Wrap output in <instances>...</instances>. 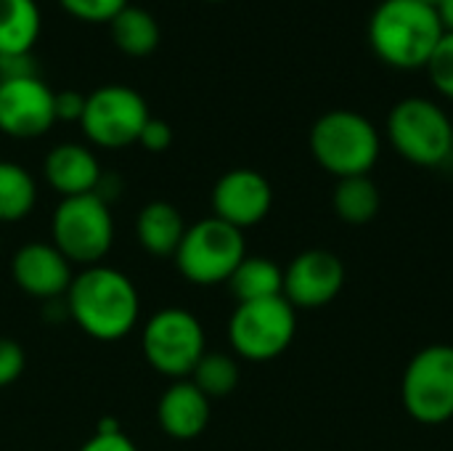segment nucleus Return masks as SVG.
<instances>
[{
	"instance_id": "nucleus-31",
	"label": "nucleus",
	"mask_w": 453,
	"mask_h": 451,
	"mask_svg": "<svg viewBox=\"0 0 453 451\" xmlns=\"http://www.w3.org/2000/svg\"><path fill=\"white\" fill-rule=\"evenodd\" d=\"M435 11H438V16H441L443 29H446V32H453V0H443Z\"/></svg>"
},
{
	"instance_id": "nucleus-22",
	"label": "nucleus",
	"mask_w": 453,
	"mask_h": 451,
	"mask_svg": "<svg viewBox=\"0 0 453 451\" xmlns=\"http://www.w3.org/2000/svg\"><path fill=\"white\" fill-rule=\"evenodd\" d=\"M37 205V183L32 173L11 159H0V226L24 221Z\"/></svg>"
},
{
	"instance_id": "nucleus-1",
	"label": "nucleus",
	"mask_w": 453,
	"mask_h": 451,
	"mask_svg": "<svg viewBox=\"0 0 453 451\" xmlns=\"http://www.w3.org/2000/svg\"><path fill=\"white\" fill-rule=\"evenodd\" d=\"M66 311L88 338L111 343L135 330L141 298L127 274L98 263L74 274L66 290Z\"/></svg>"
},
{
	"instance_id": "nucleus-33",
	"label": "nucleus",
	"mask_w": 453,
	"mask_h": 451,
	"mask_svg": "<svg viewBox=\"0 0 453 451\" xmlns=\"http://www.w3.org/2000/svg\"><path fill=\"white\" fill-rule=\"evenodd\" d=\"M210 3H223V0H210Z\"/></svg>"
},
{
	"instance_id": "nucleus-13",
	"label": "nucleus",
	"mask_w": 453,
	"mask_h": 451,
	"mask_svg": "<svg viewBox=\"0 0 453 451\" xmlns=\"http://www.w3.org/2000/svg\"><path fill=\"white\" fill-rule=\"evenodd\" d=\"M273 207L271 181L252 167H234L223 173L212 189V210L223 223L244 231L268 218Z\"/></svg>"
},
{
	"instance_id": "nucleus-26",
	"label": "nucleus",
	"mask_w": 453,
	"mask_h": 451,
	"mask_svg": "<svg viewBox=\"0 0 453 451\" xmlns=\"http://www.w3.org/2000/svg\"><path fill=\"white\" fill-rule=\"evenodd\" d=\"M27 367V354L13 338H0V388L13 385Z\"/></svg>"
},
{
	"instance_id": "nucleus-20",
	"label": "nucleus",
	"mask_w": 453,
	"mask_h": 451,
	"mask_svg": "<svg viewBox=\"0 0 453 451\" xmlns=\"http://www.w3.org/2000/svg\"><path fill=\"white\" fill-rule=\"evenodd\" d=\"M111 40L114 45L125 53V56H133V58H143L149 53L157 51L159 45V24L157 19L141 8V5H125L111 21Z\"/></svg>"
},
{
	"instance_id": "nucleus-21",
	"label": "nucleus",
	"mask_w": 453,
	"mask_h": 451,
	"mask_svg": "<svg viewBox=\"0 0 453 451\" xmlns=\"http://www.w3.org/2000/svg\"><path fill=\"white\" fill-rule=\"evenodd\" d=\"M332 207H334V213H337V218L342 223H350V226L372 223L380 215V207H382L380 186L369 175L342 178L334 186Z\"/></svg>"
},
{
	"instance_id": "nucleus-32",
	"label": "nucleus",
	"mask_w": 453,
	"mask_h": 451,
	"mask_svg": "<svg viewBox=\"0 0 453 451\" xmlns=\"http://www.w3.org/2000/svg\"><path fill=\"white\" fill-rule=\"evenodd\" d=\"M422 3H427V5H433V8H438V5H441L443 0H422Z\"/></svg>"
},
{
	"instance_id": "nucleus-4",
	"label": "nucleus",
	"mask_w": 453,
	"mask_h": 451,
	"mask_svg": "<svg viewBox=\"0 0 453 451\" xmlns=\"http://www.w3.org/2000/svg\"><path fill=\"white\" fill-rule=\"evenodd\" d=\"M114 218L101 194L66 197L50 218V245L77 266H98L114 247Z\"/></svg>"
},
{
	"instance_id": "nucleus-14",
	"label": "nucleus",
	"mask_w": 453,
	"mask_h": 451,
	"mask_svg": "<svg viewBox=\"0 0 453 451\" xmlns=\"http://www.w3.org/2000/svg\"><path fill=\"white\" fill-rule=\"evenodd\" d=\"M13 284L37 300H56L66 295L74 274L72 263L50 242H29L11 258Z\"/></svg>"
},
{
	"instance_id": "nucleus-24",
	"label": "nucleus",
	"mask_w": 453,
	"mask_h": 451,
	"mask_svg": "<svg viewBox=\"0 0 453 451\" xmlns=\"http://www.w3.org/2000/svg\"><path fill=\"white\" fill-rule=\"evenodd\" d=\"M425 69H427V77H430L433 88L443 98L453 101V32L443 35V40L433 51V56H430Z\"/></svg>"
},
{
	"instance_id": "nucleus-25",
	"label": "nucleus",
	"mask_w": 453,
	"mask_h": 451,
	"mask_svg": "<svg viewBox=\"0 0 453 451\" xmlns=\"http://www.w3.org/2000/svg\"><path fill=\"white\" fill-rule=\"evenodd\" d=\"M127 3L130 0H58L69 16L85 24H109Z\"/></svg>"
},
{
	"instance_id": "nucleus-28",
	"label": "nucleus",
	"mask_w": 453,
	"mask_h": 451,
	"mask_svg": "<svg viewBox=\"0 0 453 451\" xmlns=\"http://www.w3.org/2000/svg\"><path fill=\"white\" fill-rule=\"evenodd\" d=\"M138 144H141L146 152L159 154V152L170 149V144H173V128H170L165 120L149 117V122L143 125V130H141V136H138Z\"/></svg>"
},
{
	"instance_id": "nucleus-5",
	"label": "nucleus",
	"mask_w": 453,
	"mask_h": 451,
	"mask_svg": "<svg viewBox=\"0 0 453 451\" xmlns=\"http://www.w3.org/2000/svg\"><path fill=\"white\" fill-rule=\"evenodd\" d=\"M388 141L411 165L438 167L451 157L453 122L441 104L425 96L401 98L388 114Z\"/></svg>"
},
{
	"instance_id": "nucleus-15",
	"label": "nucleus",
	"mask_w": 453,
	"mask_h": 451,
	"mask_svg": "<svg viewBox=\"0 0 453 451\" xmlns=\"http://www.w3.org/2000/svg\"><path fill=\"white\" fill-rule=\"evenodd\" d=\"M42 175L48 186L66 197H80V194H93L98 191L104 181V170L96 159V154L85 144H58L48 152L42 162Z\"/></svg>"
},
{
	"instance_id": "nucleus-34",
	"label": "nucleus",
	"mask_w": 453,
	"mask_h": 451,
	"mask_svg": "<svg viewBox=\"0 0 453 451\" xmlns=\"http://www.w3.org/2000/svg\"><path fill=\"white\" fill-rule=\"evenodd\" d=\"M451 157H453V141H451Z\"/></svg>"
},
{
	"instance_id": "nucleus-12",
	"label": "nucleus",
	"mask_w": 453,
	"mask_h": 451,
	"mask_svg": "<svg viewBox=\"0 0 453 451\" xmlns=\"http://www.w3.org/2000/svg\"><path fill=\"white\" fill-rule=\"evenodd\" d=\"M345 287V266L329 250H305L284 268V298L297 308H324Z\"/></svg>"
},
{
	"instance_id": "nucleus-2",
	"label": "nucleus",
	"mask_w": 453,
	"mask_h": 451,
	"mask_svg": "<svg viewBox=\"0 0 453 451\" xmlns=\"http://www.w3.org/2000/svg\"><path fill=\"white\" fill-rule=\"evenodd\" d=\"M446 29L422 0H382L369 19V45L393 69H425Z\"/></svg>"
},
{
	"instance_id": "nucleus-11",
	"label": "nucleus",
	"mask_w": 453,
	"mask_h": 451,
	"mask_svg": "<svg viewBox=\"0 0 453 451\" xmlns=\"http://www.w3.org/2000/svg\"><path fill=\"white\" fill-rule=\"evenodd\" d=\"M56 125V93L37 74L0 80V133L32 141Z\"/></svg>"
},
{
	"instance_id": "nucleus-16",
	"label": "nucleus",
	"mask_w": 453,
	"mask_h": 451,
	"mask_svg": "<svg viewBox=\"0 0 453 451\" xmlns=\"http://www.w3.org/2000/svg\"><path fill=\"white\" fill-rule=\"evenodd\" d=\"M210 417V399L191 380H175L157 404V423L162 433L175 441L199 439L207 431Z\"/></svg>"
},
{
	"instance_id": "nucleus-7",
	"label": "nucleus",
	"mask_w": 453,
	"mask_h": 451,
	"mask_svg": "<svg viewBox=\"0 0 453 451\" xmlns=\"http://www.w3.org/2000/svg\"><path fill=\"white\" fill-rule=\"evenodd\" d=\"M401 404L419 425L453 420V346L433 343L409 359L401 380Z\"/></svg>"
},
{
	"instance_id": "nucleus-27",
	"label": "nucleus",
	"mask_w": 453,
	"mask_h": 451,
	"mask_svg": "<svg viewBox=\"0 0 453 451\" xmlns=\"http://www.w3.org/2000/svg\"><path fill=\"white\" fill-rule=\"evenodd\" d=\"M77 451H138L133 439H127L119 425L114 423H101L98 431L80 447Z\"/></svg>"
},
{
	"instance_id": "nucleus-30",
	"label": "nucleus",
	"mask_w": 453,
	"mask_h": 451,
	"mask_svg": "<svg viewBox=\"0 0 453 451\" xmlns=\"http://www.w3.org/2000/svg\"><path fill=\"white\" fill-rule=\"evenodd\" d=\"M29 74H37V72H35L32 53H21V56H0V80L29 77Z\"/></svg>"
},
{
	"instance_id": "nucleus-18",
	"label": "nucleus",
	"mask_w": 453,
	"mask_h": 451,
	"mask_svg": "<svg viewBox=\"0 0 453 451\" xmlns=\"http://www.w3.org/2000/svg\"><path fill=\"white\" fill-rule=\"evenodd\" d=\"M42 29L37 0H0V56L32 53Z\"/></svg>"
},
{
	"instance_id": "nucleus-3",
	"label": "nucleus",
	"mask_w": 453,
	"mask_h": 451,
	"mask_svg": "<svg viewBox=\"0 0 453 451\" xmlns=\"http://www.w3.org/2000/svg\"><path fill=\"white\" fill-rule=\"evenodd\" d=\"M308 146L319 167L342 181L374 170L382 154V136L361 112L332 109L313 122Z\"/></svg>"
},
{
	"instance_id": "nucleus-8",
	"label": "nucleus",
	"mask_w": 453,
	"mask_h": 451,
	"mask_svg": "<svg viewBox=\"0 0 453 451\" xmlns=\"http://www.w3.org/2000/svg\"><path fill=\"white\" fill-rule=\"evenodd\" d=\"M141 348L151 369L173 380H188L207 354V338L196 314L173 306L157 311L146 322Z\"/></svg>"
},
{
	"instance_id": "nucleus-19",
	"label": "nucleus",
	"mask_w": 453,
	"mask_h": 451,
	"mask_svg": "<svg viewBox=\"0 0 453 451\" xmlns=\"http://www.w3.org/2000/svg\"><path fill=\"white\" fill-rule=\"evenodd\" d=\"M228 287L239 303L268 300L284 292V268L263 255H247L231 274Z\"/></svg>"
},
{
	"instance_id": "nucleus-6",
	"label": "nucleus",
	"mask_w": 453,
	"mask_h": 451,
	"mask_svg": "<svg viewBox=\"0 0 453 451\" xmlns=\"http://www.w3.org/2000/svg\"><path fill=\"white\" fill-rule=\"evenodd\" d=\"M173 258L180 276L196 287L228 284L231 274L247 258L244 231L223 223L215 215L196 221L186 229Z\"/></svg>"
},
{
	"instance_id": "nucleus-9",
	"label": "nucleus",
	"mask_w": 453,
	"mask_h": 451,
	"mask_svg": "<svg viewBox=\"0 0 453 451\" xmlns=\"http://www.w3.org/2000/svg\"><path fill=\"white\" fill-rule=\"evenodd\" d=\"M297 332V311L284 295L239 303L228 319V343L239 359L271 362L281 356Z\"/></svg>"
},
{
	"instance_id": "nucleus-10",
	"label": "nucleus",
	"mask_w": 453,
	"mask_h": 451,
	"mask_svg": "<svg viewBox=\"0 0 453 451\" xmlns=\"http://www.w3.org/2000/svg\"><path fill=\"white\" fill-rule=\"evenodd\" d=\"M149 117V106L135 88L101 85L88 93L80 128L85 138L101 149H125L138 144Z\"/></svg>"
},
{
	"instance_id": "nucleus-17",
	"label": "nucleus",
	"mask_w": 453,
	"mask_h": 451,
	"mask_svg": "<svg viewBox=\"0 0 453 451\" xmlns=\"http://www.w3.org/2000/svg\"><path fill=\"white\" fill-rule=\"evenodd\" d=\"M186 229L188 226L180 210L165 199H154L143 205L135 218V239L154 258H173Z\"/></svg>"
},
{
	"instance_id": "nucleus-23",
	"label": "nucleus",
	"mask_w": 453,
	"mask_h": 451,
	"mask_svg": "<svg viewBox=\"0 0 453 451\" xmlns=\"http://www.w3.org/2000/svg\"><path fill=\"white\" fill-rule=\"evenodd\" d=\"M239 377H242L239 362L228 354L215 351V354H204L199 359V364L194 367L188 380L212 401V399H223V396L234 393L239 385Z\"/></svg>"
},
{
	"instance_id": "nucleus-29",
	"label": "nucleus",
	"mask_w": 453,
	"mask_h": 451,
	"mask_svg": "<svg viewBox=\"0 0 453 451\" xmlns=\"http://www.w3.org/2000/svg\"><path fill=\"white\" fill-rule=\"evenodd\" d=\"M85 93L80 90H61L56 93V122H80L85 112Z\"/></svg>"
}]
</instances>
